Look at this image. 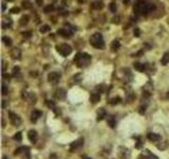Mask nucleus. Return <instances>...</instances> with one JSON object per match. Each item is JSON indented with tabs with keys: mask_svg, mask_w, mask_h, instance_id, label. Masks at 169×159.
<instances>
[{
	"mask_svg": "<svg viewBox=\"0 0 169 159\" xmlns=\"http://www.w3.org/2000/svg\"><path fill=\"white\" fill-rule=\"evenodd\" d=\"M2 41L4 42V45L7 46V47H11L12 43H13L12 39H11L10 37H7V36H3V37H2Z\"/></svg>",
	"mask_w": 169,
	"mask_h": 159,
	"instance_id": "obj_26",
	"label": "nucleus"
},
{
	"mask_svg": "<svg viewBox=\"0 0 169 159\" xmlns=\"http://www.w3.org/2000/svg\"><path fill=\"white\" fill-rule=\"evenodd\" d=\"M36 3L39 5V6H42V3H43V0H36Z\"/></svg>",
	"mask_w": 169,
	"mask_h": 159,
	"instance_id": "obj_41",
	"label": "nucleus"
},
{
	"mask_svg": "<svg viewBox=\"0 0 169 159\" xmlns=\"http://www.w3.org/2000/svg\"><path fill=\"white\" fill-rule=\"evenodd\" d=\"M167 95H168V98H169V92H168V94H167Z\"/></svg>",
	"mask_w": 169,
	"mask_h": 159,
	"instance_id": "obj_46",
	"label": "nucleus"
},
{
	"mask_svg": "<svg viewBox=\"0 0 169 159\" xmlns=\"http://www.w3.org/2000/svg\"><path fill=\"white\" fill-rule=\"evenodd\" d=\"M90 43L91 46L96 49H104L105 48V40L101 33H95L90 37Z\"/></svg>",
	"mask_w": 169,
	"mask_h": 159,
	"instance_id": "obj_3",
	"label": "nucleus"
},
{
	"mask_svg": "<svg viewBox=\"0 0 169 159\" xmlns=\"http://www.w3.org/2000/svg\"><path fill=\"white\" fill-rule=\"evenodd\" d=\"M13 76L14 77H21L20 76V68L19 67H15L14 69H13Z\"/></svg>",
	"mask_w": 169,
	"mask_h": 159,
	"instance_id": "obj_29",
	"label": "nucleus"
},
{
	"mask_svg": "<svg viewBox=\"0 0 169 159\" xmlns=\"http://www.w3.org/2000/svg\"><path fill=\"white\" fill-rule=\"evenodd\" d=\"M49 159H57V155L56 154H51L50 157H49Z\"/></svg>",
	"mask_w": 169,
	"mask_h": 159,
	"instance_id": "obj_40",
	"label": "nucleus"
},
{
	"mask_svg": "<svg viewBox=\"0 0 169 159\" xmlns=\"http://www.w3.org/2000/svg\"><path fill=\"white\" fill-rule=\"evenodd\" d=\"M14 155H22L24 159H31L30 147L29 146H20L18 148H16V151L14 152Z\"/></svg>",
	"mask_w": 169,
	"mask_h": 159,
	"instance_id": "obj_5",
	"label": "nucleus"
},
{
	"mask_svg": "<svg viewBox=\"0 0 169 159\" xmlns=\"http://www.w3.org/2000/svg\"><path fill=\"white\" fill-rule=\"evenodd\" d=\"M56 49H57L59 54H61L63 56H68L72 53V47H71L70 45H68V43H61V45H58L56 47Z\"/></svg>",
	"mask_w": 169,
	"mask_h": 159,
	"instance_id": "obj_4",
	"label": "nucleus"
},
{
	"mask_svg": "<svg viewBox=\"0 0 169 159\" xmlns=\"http://www.w3.org/2000/svg\"><path fill=\"white\" fill-rule=\"evenodd\" d=\"M147 138H148V140L152 141V142H157V141L161 140V136L155 134V132H148Z\"/></svg>",
	"mask_w": 169,
	"mask_h": 159,
	"instance_id": "obj_16",
	"label": "nucleus"
},
{
	"mask_svg": "<svg viewBox=\"0 0 169 159\" xmlns=\"http://www.w3.org/2000/svg\"><path fill=\"white\" fill-rule=\"evenodd\" d=\"M2 11H5V3H2Z\"/></svg>",
	"mask_w": 169,
	"mask_h": 159,
	"instance_id": "obj_43",
	"label": "nucleus"
},
{
	"mask_svg": "<svg viewBox=\"0 0 169 159\" xmlns=\"http://www.w3.org/2000/svg\"><path fill=\"white\" fill-rule=\"evenodd\" d=\"M47 104H48V106L50 107V109H52V110H54L55 112H57V110H56V105H55V103L53 102V101H48L47 102Z\"/></svg>",
	"mask_w": 169,
	"mask_h": 159,
	"instance_id": "obj_31",
	"label": "nucleus"
},
{
	"mask_svg": "<svg viewBox=\"0 0 169 159\" xmlns=\"http://www.w3.org/2000/svg\"><path fill=\"white\" fill-rule=\"evenodd\" d=\"M121 98L120 96H115V98H113V99H111L108 103L109 104H111V105H116V104H118V103H121Z\"/></svg>",
	"mask_w": 169,
	"mask_h": 159,
	"instance_id": "obj_30",
	"label": "nucleus"
},
{
	"mask_svg": "<svg viewBox=\"0 0 169 159\" xmlns=\"http://www.w3.org/2000/svg\"><path fill=\"white\" fill-rule=\"evenodd\" d=\"M83 145H84V138H79L70 144V152H75L77 149L82 148Z\"/></svg>",
	"mask_w": 169,
	"mask_h": 159,
	"instance_id": "obj_7",
	"label": "nucleus"
},
{
	"mask_svg": "<svg viewBox=\"0 0 169 159\" xmlns=\"http://www.w3.org/2000/svg\"><path fill=\"white\" fill-rule=\"evenodd\" d=\"M13 139L15 141H18V142H20V141L22 140V135H21V132L18 131V132H16V134L13 136Z\"/></svg>",
	"mask_w": 169,
	"mask_h": 159,
	"instance_id": "obj_32",
	"label": "nucleus"
},
{
	"mask_svg": "<svg viewBox=\"0 0 169 159\" xmlns=\"http://www.w3.org/2000/svg\"><path fill=\"white\" fill-rule=\"evenodd\" d=\"M106 114H107L106 110H105L104 108H100L98 110H97V121L103 120V119L106 117Z\"/></svg>",
	"mask_w": 169,
	"mask_h": 159,
	"instance_id": "obj_19",
	"label": "nucleus"
},
{
	"mask_svg": "<svg viewBox=\"0 0 169 159\" xmlns=\"http://www.w3.org/2000/svg\"><path fill=\"white\" fill-rule=\"evenodd\" d=\"M42 116V111L38 110V109H34L32 112H31V121L33 123L37 122V120Z\"/></svg>",
	"mask_w": 169,
	"mask_h": 159,
	"instance_id": "obj_14",
	"label": "nucleus"
},
{
	"mask_svg": "<svg viewBox=\"0 0 169 159\" xmlns=\"http://www.w3.org/2000/svg\"><path fill=\"white\" fill-rule=\"evenodd\" d=\"M57 34L60 35V36L65 37V38H69V37H71L73 35V32L71 30H68V29H58Z\"/></svg>",
	"mask_w": 169,
	"mask_h": 159,
	"instance_id": "obj_13",
	"label": "nucleus"
},
{
	"mask_svg": "<svg viewBox=\"0 0 169 159\" xmlns=\"http://www.w3.org/2000/svg\"><path fill=\"white\" fill-rule=\"evenodd\" d=\"M2 159H8V158H7L6 156H3V157H2Z\"/></svg>",
	"mask_w": 169,
	"mask_h": 159,
	"instance_id": "obj_45",
	"label": "nucleus"
},
{
	"mask_svg": "<svg viewBox=\"0 0 169 159\" xmlns=\"http://www.w3.org/2000/svg\"><path fill=\"white\" fill-rule=\"evenodd\" d=\"M126 99L128 100V102H129V103H131L133 100H134V94H133V92H132V91H129V92L126 94Z\"/></svg>",
	"mask_w": 169,
	"mask_h": 159,
	"instance_id": "obj_33",
	"label": "nucleus"
},
{
	"mask_svg": "<svg viewBox=\"0 0 169 159\" xmlns=\"http://www.w3.org/2000/svg\"><path fill=\"white\" fill-rule=\"evenodd\" d=\"M143 156H144V159H158L155 155H153L152 153H150L148 149H146V152L143 154Z\"/></svg>",
	"mask_w": 169,
	"mask_h": 159,
	"instance_id": "obj_21",
	"label": "nucleus"
},
{
	"mask_svg": "<svg viewBox=\"0 0 169 159\" xmlns=\"http://www.w3.org/2000/svg\"><path fill=\"white\" fill-rule=\"evenodd\" d=\"M22 6H23L24 8H30V7L32 6V3L29 2V1H23V2H22Z\"/></svg>",
	"mask_w": 169,
	"mask_h": 159,
	"instance_id": "obj_35",
	"label": "nucleus"
},
{
	"mask_svg": "<svg viewBox=\"0 0 169 159\" xmlns=\"http://www.w3.org/2000/svg\"><path fill=\"white\" fill-rule=\"evenodd\" d=\"M111 47H112V50H113V51H117V50L120 49V47H121L120 40H118V39H114V40L112 41Z\"/></svg>",
	"mask_w": 169,
	"mask_h": 159,
	"instance_id": "obj_23",
	"label": "nucleus"
},
{
	"mask_svg": "<svg viewBox=\"0 0 169 159\" xmlns=\"http://www.w3.org/2000/svg\"><path fill=\"white\" fill-rule=\"evenodd\" d=\"M66 90L64 89V88H58V89H56V91L54 92V98L56 100H59V101H63L66 99Z\"/></svg>",
	"mask_w": 169,
	"mask_h": 159,
	"instance_id": "obj_9",
	"label": "nucleus"
},
{
	"mask_svg": "<svg viewBox=\"0 0 169 159\" xmlns=\"http://www.w3.org/2000/svg\"><path fill=\"white\" fill-rule=\"evenodd\" d=\"M100 100H101V93H100V92H97L96 90H94V91L92 92L91 96H90V101H91V103L96 104V103H98V102H100Z\"/></svg>",
	"mask_w": 169,
	"mask_h": 159,
	"instance_id": "obj_15",
	"label": "nucleus"
},
{
	"mask_svg": "<svg viewBox=\"0 0 169 159\" xmlns=\"http://www.w3.org/2000/svg\"><path fill=\"white\" fill-rule=\"evenodd\" d=\"M10 1H11V0H10Z\"/></svg>",
	"mask_w": 169,
	"mask_h": 159,
	"instance_id": "obj_47",
	"label": "nucleus"
},
{
	"mask_svg": "<svg viewBox=\"0 0 169 159\" xmlns=\"http://www.w3.org/2000/svg\"><path fill=\"white\" fill-rule=\"evenodd\" d=\"M6 107V102H5V100H3L2 101V108H5Z\"/></svg>",
	"mask_w": 169,
	"mask_h": 159,
	"instance_id": "obj_42",
	"label": "nucleus"
},
{
	"mask_svg": "<svg viewBox=\"0 0 169 159\" xmlns=\"http://www.w3.org/2000/svg\"><path fill=\"white\" fill-rule=\"evenodd\" d=\"M29 16L28 15H24V16H22L21 17V19L19 20V23H20V25H25L26 23L29 22Z\"/></svg>",
	"mask_w": 169,
	"mask_h": 159,
	"instance_id": "obj_27",
	"label": "nucleus"
},
{
	"mask_svg": "<svg viewBox=\"0 0 169 159\" xmlns=\"http://www.w3.org/2000/svg\"><path fill=\"white\" fill-rule=\"evenodd\" d=\"M28 138H29V140L31 141L32 143H36L37 141H38V134H37V131L35 130V129H31V130H29Z\"/></svg>",
	"mask_w": 169,
	"mask_h": 159,
	"instance_id": "obj_11",
	"label": "nucleus"
},
{
	"mask_svg": "<svg viewBox=\"0 0 169 159\" xmlns=\"http://www.w3.org/2000/svg\"><path fill=\"white\" fill-rule=\"evenodd\" d=\"M60 77H61L60 76V73H58V72H50L48 74V81L52 85H56L59 82Z\"/></svg>",
	"mask_w": 169,
	"mask_h": 159,
	"instance_id": "obj_8",
	"label": "nucleus"
},
{
	"mask_svg": "<svg viewBox=\"0 0 169 159\" xmlns=\"http://www.w3.org/2000/svg\"><path fill=\"white\" fill-rule=\"evenodd\" d=\"M74 63L78 68L87 67L91 63V56H90V54H88V53L79 52L74 57Z\"/></svg>",
	"mask_w": 169,
	"mask_h": 159,
	"instance_id": "obj_2",
	"label": "nucleus"
},
{
	"mask_svg": "<svg viewBox=\"0 0 169 159\" xmlns=\"http://www.w3.org/2000/svg\"><path fill=\"white\" fill-rule=\"evenodd\" d=\"M22 96H23V99L26 101V102H29L30 104H35L36 103V95H35L34 93H32V92H23V94H22Z\"/></svg>",
	"mask_w": 169,
	"mask_h": 159,
	"instance_id": "obj_10",
	"label": "nucleus"
},
{
	"mask_svg": "<svg viewBox=\"0 0 169 159\" xmlns=\"http://www.w3.org/2000/svg\"><path fill=\"white\" fill-rule=\"evenodd\" d=\"M19 12H20V8L17 7V6L16 7H13L12 10H11V13H19Z\"/></svg>",
	"mask_w": 169,
	"mask_h": 159,
	"instance_id": "obj_37",
	"label": "nucleus"
},
{
	"mask_svg": "<svg viewBox=\"0 0 169 159\" xmlns=\"http://www.w3.org/2000/svg\"><path fill=\"white\" fill-rule=\"evenodd\" d=\"M140 35H141V33H140V29H135L134 30V36H136V37H138L140 36Z\"/></svg>",
	"mask_w": 169,
	"mask_h": 159,
	"instance_id": "obj_39",
	"label": "nucleus"
},
{
	"mask_svg": "<svg viewBox=\"0 0 169 159\" xmlns=\"http://www.w3.org/2000/svg\"><path fill=\"white\" fill-rule=\"evenodd\" d=\"M169 63V52H166L165 54L163 55V57L161 58V64L162 65H167Z\"/></svg>",
	"mask_w": 169,
	"mask_h": 159,
	"instance_id": "obj_22",
	"label": "nucleus"
},
{
	"mask_svg": "<svg viewBox=\"0 0 169 159\" xmlns=\"http://www.w3.org/2000/svg\"><path fill=\"white\" fill-rule=\"evenodd\" d=\"M10 55L13 59H20L21 58V50L19 48H13L10 52Z\"/></svg>",
	"mask_w": 169,
	"mask_h": 159,
	"instance_id": "obj_12",
	"label": "nucleus"
},
{
	"mask_svg": "<svg viewBox=\"0 0 169 159\" xmlns=\"http://www.w3.org/2000/svg\"><path fill=\"white\" fill-rule=\"evenodd\" d=\"M7 92H8V89H7L6 85L3 83V84H2V94L5 95V94H7Z\"/></svg>",
	"mask_w": 169,
	"mask_h": 159,
	"instance_id": "obj_36",
	"label": "nucleus"
},
{
	"mask_svg": "<svg viewBox=\"0 0 169 159\" xmlns=\"http://www.w3.org/2000/svg\"><path fill=\"white\" fill-rule=\"evenodd\" d=\"M8 118H10V122L14 126H20L21 123H22V120L21 118L18 116V114H16L15 112L13 111H10L8 112Z\"/></svg>",
	"mask_w": 169,
	"mask_h": 159,
	"instance_id": "obj_6",
	"label": "nucleus"
},
{
	"mask_svg": "<svg viewBox=\"0 0 169 159\" xmlns=\"http://www.w3.org/2000/svg\"><path fill=\"white\" fill-rule=\"evenodd\" d=\"M104 6V3L102 1H95L92 3V7L93 8H96V10H102Z\"/></svg>",
	"mask_w": 169,
	"mask_h": 159,
	"instance_id": "obj_25",
	"label": "nucleus"
},
{
	"mask_svg": "<svg viewBox=\"0 0 169 159\" xmlns=\"http://www.w3.org/2000/svg\"><path fill=\"white\" fill-rule=\"evenodd\" d=\"M154 10V4L146 0H137L134 4V12L137 14H148Z\"/></svg>",
	"mask_w": 169,
	"mask_h": 159,
	"instance_id": "obj_1",
	"label": "nucleus"
},
{
	"mask_svg": "<svg viewBox=\"0 0 169 159\" xmlns=\"http://www.w3.org/2000/svg\"><path fill=\"white\" fill-rule=\"evenodd\" d=\"M81 81H82V75H81V73H76L72 78L70 80V85L72 86V85H75V84H79L81 83Z\"/></svg>",
	"mask_w": 169,
	"mask_h": 159,
	"instance_id": "obj_17",
	"label": "nucleus"
},
{
	"mask_svg": "<svg viewBox=\"0 0 169 159\" xmlns=\"http://www.w3.org/2000/svg\"><path fill=\"white\" fill-rule=\"evenodd\" d=\"M83 159H92V158H90V157H88V156H85V157H83Z\"/></svg>",
	"mask_w": 169,
	"mask_h": 159,
	"instance_id": "obj_44",
	"label": "nucleus"
},
{
	"mask_svg": "<svg viewBox=\"0 0 169 159\" xmlns=\"http://www.w3.org/2000/svg\"><path fill=\"white\" fill-rule=\"evenodd\" d=\"M22 35L25 37V38H28V37H31V35H32V33L30 32V31H28V32H25V33H22Z\"/></svg>",
	"mask_w": 169,
	"mask_h": 159,
	"instance_id": "obj_38",
	"label": "nucleus"
},
{
	"mask_svg": "<svg viewBox=\"0 0 169 159\" xmlns=\"http://www.w3.org/2000/svg\"><path fill=\"white\" fill-rule=\"evenodd\" d=\"M54 10H55V7H54V5H52V4H48L47 6L43 7V12L44 13H51Z\"/></svg>",
	"mask_w": 169,
	"mask_h": 159,
	"instance_id": "obj_28",
	"label": "nucleus"
},
{
	"mask_svg": "<svg viewBox=\"0 0 169 159\" xmlns=\"http://www.w3.org/2000/svg\"><path fill=\"white\" fill-rule=\"evenodd\" d=\"M108 124L111 128H115V125H116V119H115L114 116H109L108 118Z\"/></svg>",
	"mask_w": 169,
	"mask_h": 159,
	"instance_id": "obj_20",
	"label": "nucleus"
},
{
	"mask_svg": "<svg viewBox=\"0 0 169 159\" xmlns=\"http://www.w3.org/2000/svg\"><path fill=\"white\" fill-rule=\"evenodd\" d=\"M50 31H51V26H50L49 24H42V25L40 26V33H42V34L48 33V32H50Z\"/></svg>",
	"mask_w": 169,
	"mask_h": 159,
	"instance_id": "obj_24",
	"label": "nucleus"
},
{
	"mask_svg": "<svg viewBox=\"0 0 169 159\" xmlns=\"http://www.w3.org/2000/svg\"><path fill=\"white\" fill-rule=\"evenodd\" d=\"M109 10H110L111 12H113V13L116 12V4H115V2H111V3L109 4Z\"/></svg>",
	"mask_w": 169,
	"mask_h": 159,
	"instance_id": "obj_34",
	"label": "nucleus"
},
{
	"mask_svg": "<svg viewBox=\"0 0 169 159\" xmlns=\"http://www.w3.org/2000/svg\"><path fill=\"white\" fill-rule=\"evenodd\" d=\"M133 67H134L135 70H137L140 72H144L147 69V66L145 64H142V63H134L133 64Z\"/></svg>",
	"mask_w": 169,
	"mask_h": 159,
	"instance_id": "obj_18",
	"label": "nucleus"
}]
</instances>
